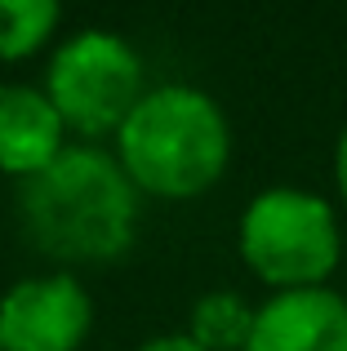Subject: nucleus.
Returning a JSON list of instances; mask_svg holds the SVG:
<instances>
[{
  "label": "nucleus",
  "mask_w": 347,
  "mask_h": 351,
  "mask_svg": "<svg viewBox=\"0 0 347 351\" xmlns=\"http://www.w3.org/2000/svg\"><path fill=\"white\" fill-rule=\"evenodd\" d=\"M53 112L67 125V134L103 138L121 134V125L147 94V71L143 58L121 32L85 27L58 45L45 76Z\"/></svg>",
  "instance_id": "obj_4"
},
{
  "label": "nucleus",
  "mask_w": 347,
  "mask_h": 351,
  "mask_svg": "<svg viewBox=\"0 0 347 351\" xmlns=\"http://www.w3.org/2000/svg\"><path fill=\"white\" fill-rule=\"evenodd\" d=\"M334 182H339V196H343V205H347V125H343V134H339V147H334Z\"/></svg>",
  "instance_id": "obj_11"
},
{
  "label": "nucleus",
  "mask_w": 347,
  "mask_h": 351,
  "mask_svg": "<svg viewBox=\"0 0 347 351\" xmlns=\"http://www.w3.org/2000/svg\"><path fill=\"white\" fill-rule=\"evenodd\" d=\"M245 351H347V298L334 289H285L254 307Z\"/></svg>",
  "instance_id": "obj_6"
},
{
  "label": "nucleus",
  "mask_w": 347,
  "mask_h": 351,
  "mask_svg": "<svg viewBox=\"0 0 347 351\" xmlns=\"http://www.w3.org/2000/svg\"><path fill=\"white\" fill-rule=\"evenodd\" d=\"M254 329V307L232 289H214L205 298H196L191 307L187 338L205 351H245Z\"/></svg>",
  "instance_id": "obj_8"
},
{
  "label": "nucleus",
  "mask_w": 347,
  "mask_h": 351,
  "mask_svg": "<svg viewBox=\"0 0 347 351\" xmlns=\"http://www.w3.org/2000/svg\"><path fill=\"white\" fill-rule=\"evenodd\" d=\"M94 329V298L67 271L27 276L0 298V351H80Z\"/></svg>",
  "instance_id": "obj_5"
},
{
  "label": "nucleus",
  "mask_w": 347,
  "mask_h": 351,
  "mask_svg": "<svg viewBox=\"0 0 347 351\" xmlns=\"http://www.w3.org/2000/svg\"><path fill=\"white\" fill-rule=\"evenodd\" d=\"M67 147V125L36 85H0V173L32 178Z\"/></svg>",
  "instance_id": "obj_7"
},
{
  "label": "nucleus",
  "mask_w": 347,
  "mask_h": 351,
  "mask_svg": "<svg viewBox=\"0 0 347 351\" xmlns=\"http://www.w3.org/2000/svg\"><path fill=\"white\" fill-rule=\"evenodd\" d=\"M241 258L263 285L321 289L343 258L334 205L303 187H267L241 214Z\"/></svg>",
  "instance_id": "obj_3"
},
{
  "label": "nucleus",
  "mask_w": 347,
  "mask_h": 351,
  "mask_svg": "<svg viewBox=\"0 0 347 351\" xmlns=\"http://www.w3.org/2000/svg\"><path fill=\"white\" fill-rule=\"evenodd\" d=\"M18 223L53 263H112L139 236V187L112 152L67 143L53 165L18 182Z\"/></svg>",
  "instance_id": "obj_1"
},
{
  "label": "nucleus",
  "mask_w": 347,
  "mask_h": 351,
  "mask_svg": "<svg viewBox=\"0 0 347 351\" xmlns=\"http://www.w3.org/2000/svg\"><path fill=\"white\" fill-rule=\"evenodd\" d=\"M116 160L139 196L191 200L223 178L232 160V125L223 107L196 85H160L116 134Z\"/></svg>",
  "instance_id": "obj_2"
},
{
  "label": "nucleus",
  "mask_w": 347,
  "mask_h": 351,
  "mask_svg": "<svg viewBox=\"0 0 347 351\" xmlns=\"http://www.w3.org/2000/svg\"><path fill=\"white\" fill-rule=\"evenodd\" d=\"M62 9L53 0H0V62H23L49 45Z\"/></svg>",
  "instance_id": "obj_9"
},
{
  "label": "nucleus",
  "mask_w": 347,
  "mask_h": 351,
  "mask_svg": "<svg viewBox=\"0 0 347 351\" xmlns=\"http://www.w3.org/2000/svg\"><path fill=\"white\" fill-rule=\"evenodd\" d=\"M134 351H205V347H196L187 334H160V338H147V343L134 347Z\"/></svg>",
  "instance_id": "obj_10"
}]
</instances>
